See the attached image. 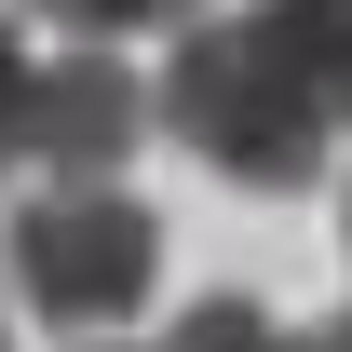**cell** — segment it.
<instances>
[{
    "mask_svg": "<svg viewBox=\"0 0 352 352\" xmlns=\"http://www.w3.org/2000/svg\"><path fill=\"white\" fill-rule=\"evenodd\" d=\"M149 122L190 149V163H217L230 190H311L339 135L311 122V95L244 41V14H190L163 54V82H149Z\"/></svg>",
    "mask_w": 352,
    "mask_h": 352,
    "instance_id": "cell-1",
    "label": "cell"
},
{
    "mask_svg": "<svg viewBox=\"0 0 352 352\" xmlns=\"http://www.w3.org/2000/svg\"><path fill=\"white\" fill-rule=\"evenodd\" d=\"M149 271H163V217L122 176H54V190L14 204V285L0 298L68 325V339H122L149 311Z\"/></svg>",
    "mask_w": 352,
    "mask_h": 352,
    "instance_id": "cell-2",
    "label": "cell"
},
{
    "mask_svg": "<svg viewBox=\"0 0 352 352\" xmlns=\"http://www.w3.org/2000/svg\"><path fill=\"white\" fill-rule=\"evenodd\" d=\"M135 135H149V82L122 54H54L28 82V163L41 176H122Z\"/></svg>",
    "mask_w": 352,
    "mask_h": 352,
    "instance_id": "cell-3",
    "label": "cell"
},
{
    "mask_svg": "<svg viewBox=\"0 0 352 352\" xmlns=\"http://www.w3.org/2000/svg\"><path fill=\"white\" fill-rule=\"evenodd\" d=\"M244 41L311 95L325 135H352V0H244Z\"/></svg>",
    "mask_w": 352,
    "mask_h": 352,
    "instance_id": "cell-4",
    "label": "cell"
},
{
    "mask_svg": "<svg viewBox=\"0 0 352 352\" xmlns=\"http://www.w3.org/2000/svg\"><path fill=\"white\" fill-rule=\"evenodd\" d=\"M149 352H298V325H285L271 298H190Z\"/></svg>",
    "mask_w": 352,
    "mask_h": 352,
    "instance_id": "cell-5",
    "label": "cell"
},
{
    "mask_svg": "<svg viewBox=\"0 0 352 352\" xmlns=\"http://www.w3.org/2000/svg\"><path fill=\"white\" fill-rule=\"evenodd\" d=\"M28 14H54V28H82V54H95V41H122V28H190L204 0H28Z\"/></svg>",
    "mask_w": 352,
    "mask_h": 352,
    "instance_id": "cell-6",
    "label": "cell"
},
{
    "mask_svg": "<svg viewBox=\"0 0 352 352\" xmlns=\"http://www.w3.org/2000/svg\"><path fill=\"white\" fill-rule=\"evenodd\" d=\"M28 82H41V54L14 41V14H0V163H28Z\"/></svg>",
    "mask_w": 352,
    "mask_h": 352,
    "instance_id": "cell-7",
    "label": "cell"
},
{
    "mask_svg": "<svg viewBox=\"0 0 352 352\" xmlns=\"http://www.w3.org/2000/svg\"><path fill=\"white\" fill-rule=\"evenodd\" d=\"M298 352H352V311H339V325H325V339H298Z\"/></svg>",
    "mask_w": 352,
    "mask_h": 352,
    "instance_id": "cell-8",
    "label": "cell"
},
{
    "mask_svg": "<svg viewBox=\"0 0 352 352\" xmlns=\"http://www.w3.org/2000/svg\"><path fill=\"white\" fill-rule=\"evenodd\" d=\"M339 244H352V190H339Z\"/></svg>",
    "mask_w": 352,
    "mask_h": 352,
    "instance_id": "cell-9",
    "label": "cell"
},
{
    "mask_svg": "<svg viewBox=\"0 0 352 352\" xmlns=\"http://www.w3.org/2000/svg\"><path fill=\"white\" fill-rule=\"evenodd\" d=\"M82 352H135V339H82Z\"/></svg>",
    "mask_w": 352,
    "mask_h": 352,
    "instance_id": "cell-10",
    "label": "cell"
},
{
    "mask_svg": "<svg viewBox=\"0 0 352 352\" xmlns=\"http://www.w3.org/2000/svg\"><path fill=\"white\" fill-rule=\"evenodd\" d=\"M0 352H14V311H0Z\"/></svg>",
    "mask_w": 352,
    "mask_h": 352,
    "instance_id": "cell-11",
    "label": "cell"
}]
</instances>
